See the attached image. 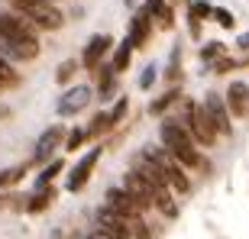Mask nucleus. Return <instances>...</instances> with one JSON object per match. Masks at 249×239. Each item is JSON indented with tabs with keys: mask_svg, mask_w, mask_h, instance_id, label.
<instances>
[{
	"mask_svg": "<svg viewBox=\"0 0 249 239\" xmlns=\"http://www.w3.org/2000/svg\"><path fill=\"white\" fill-rule=\"evenodd\" d=\"M0 39L10 49V62H36L39 52H42L39 29L13 10H0Z\"/></svg>",
	"mask_w": 249,
	"mask_h": 239,
	"instance_id": "nucleus-1",
	"label": "nucleus"
},
{
	"mask_svg": "<svg viewBox=\"0 0 249 239\" xmlns=\"http://www.w3.org/2000/svg\"><path fill=\"white\" fill-rule=\"evenodd\" d=\"M159 139H162V146H165L188 171H207V158H204L201 146H197V142L191 139V133L178 123V117H165L162 120Z\"/></svg>",
	"mask_w": 249,
	"mask_h": 239,
	"instance_id": "nucleus-2",
	"label": "nucleus"
},
{
	"mask_svg": "<svg viewBox=\"0 0 249 239\" xmlns=\"http://www.w3.org/2000/svg\"><path fill=\"white\" fill-rule=\"evenodd\" d=\"M133 171H136L142 181L149 184V197H152V207H156V213H162L165 220H175L178 217V204H175V191L168 188V181L162 178V171H159L149 158H142L136 152V158H133Z\"/></svg>",
	"mask_w": 249,
	"mask_h": 239,
	"instance_id": "nucleus-3",
	"label": "nucleus"
},
{
	"mask_svg": "<svg viewBox=\"0 0 249 239\" xmlns=\"http://www.w3.org/2000/svg\"><path fill=\"white\" fill-rule=\"evenodd\" d=\"M139 155L149 158V162L162 171V178L168 181V188H172L175 194H181V197L191 194V175H188V168L181 165V162H178L162 142H159V146H156V142H152V146H142V149H139Z\"/></svg>",
	"mask_w": 249,
	"mask_h": 239,
	"instance_id": "nucleus-4",
	"label": "nucleus"
},
{
	"mask_svg": "<svg viewBox=\"0 0 249 239\" xmlns=\"http://www.w3.org/2000/svg\"><path fill=\"white\" fill-rule=\"evenodd\" d=\"M178 123L191 133V139L197 142V146H217V139H220V133L213 129L211 117L204 113L201 103H194V101H181V110H178Z\"/></svg>",
	"mask_w": 249,
	"mask_h": 239,
	"instance_id": "nucleus-5",
	"label": "nucleus"
},
{
	"mask_svg": "<svg viewBox=\"0 0 249 239\" xmlns=\"http://www.w3.org/2000/svg\"><path fill=\"white\" fill-rule=\"evenodd\" d=\"M13 13L33 23V26L42 33H55V29L65 26V13L55 7V3H49V0H23V3H13Z\"/></svg>",
	"mask_w": 249,
	"mask_h": 239,
	"instance_id": "nucleus-6",
	"label": "nucleus"
},
{
	"mask_svg": "<svg viewBox=\"0 0 249 239\" xmlns=\"http://www.w3.org/2000/svg\"><path fill=\"white\" fill-rule=\"evenodd\" d=\"M104 207H110L113 213H120L123 220H129V226L139 220H146V213H142V207H139L136 201H133V194L126 191V188H110V191L104 194Z\"/></svg>",
	"mask_w": 249,
	"mask_h": 239,
	"instance_id": "nucleus-7",
	"label": "nucleus"
},
{
	"mask_svg": "<svg viewBox=\"0 0 249 239\" xmlns=\"http://www.w3.org/2000/svg\"><path fill=\"white\" fill-rule=\"evenodd\" d=\"M101 155H104V149L101 146H94L91 152H84L81 158H78V165L68 171V191L71 194H78V191H84V184L91 181V175H94V168H97V162H101Z\"/></svg>",
	"mask_w": 249,
	"mask_h": 239,
	"instance_id": "nucleus-8",
	"label": "nucleus"
},
{
	"mask_svg": "<svg viewBox=\"0 0 249 239\" xmlns=\"http://www.w3.org/2000/svg\"><path fill=\"white\" fill-rule=\"evenodd\" d=\"M201 107H204V113L211 117L213 129H217L220 136H230L233 133V117H230V107H227V101H223L220 94L207 91V97L201 101Z\"/></svg>",
	"mask_w": 249,
	"mask_h": 239,
	"instance_id": "nucleus-9",
	"label": "nucleus"
},
{
	"mask_svg": "<svg viewBox=\"0 0 249 239\" xmlns=\"http://www.w3.org/2000/svg\"><path fill=\"white\" fill-rule=\"evenodd\" d=\"M65 139H68V129L65 126H49L42 136L36 139V149H33V162L36 165H49L52 162V155H55V149L58 146H65Z\"/></svg>",
	"mask_w": 249,
	"mask_h": 239,
	"instance_id": "nucleus-10",
	"label": "nucleus"
},
{
	"mask_svg": "<svg viewBox=\"0 0 249 239\" xmlns=\"http://www.w3.org/2000/svg\"><path fill=\"white\" fill-rule=\"evenodd\" d=\"M91 101H94V91L88 87V84H71V87L58 97L55 110H58V117H78Z\"/></svg>",
	"mask_w": 249,
	"mask_h": 239,
	"instance_id": "nucleus-11",
	"label": "nucleus"
},
{
	"mask_svg": "<svg viewBox=\"0 0 249 239\" xmlns=\"http://www.w3.org/2000/svg\"><path fill=\"white\" fill-rule=\"evenodd\" d=\"M94 220H97V226H101L110 239H133V226H129V220H123L120 213H113L110 207H104V204L97 207Z\"/></svg>",
	"mask_w": 249,
	"mask_h": 239,
	"instance_id": "nucleus-12",
	"label": "nucleus"
},
{
	"mask_svg": "<svg viewBox=\"0 0 249 239\" xmlns=\"http://www.w3.org/2000/svg\"><path fill=\"white\" fill-rule=\"evenodd\" d=\"M113 49V39L107 36V33H94L91 39H88V46H84L81 52V68H88V71H97L104 62V55Z\"/></svg>",
	"mask_w": 249,
	"mask_h": 239,
	"instance_id": "nucleus-13",
	"label": "nucleus"
},
{
	"mask_svg": "<svg viewBox=\"0 0 249 239\" xmlns=\"http://www.w3.org/2000/svg\"><path fill=\"white\" fill-rule=\"evenodd\" d=\"M223 101L230 107V117H249V84L246 81H233L223 94Z\"/></svg>",
	"mask_w": 249,
	"mask_h": 239,
	"instance_id": "nucleus-14",
	"label": "nucleus"
},
{
	"mask_svg": "<svg viewBox=\"0 0 249 239\" xmlns=\"http://www.w3.org/2000/svg\"><path fill=\"white\" fill-rule=\"evenodd\" d=\"M142 13H146V17L152 19V26H159V29L175 26V10H172L168 0H146V3H142Z\"/></svg>",
	"mask_w": 249,
	"mask_h": 239,
	"instance_id": "nucleus-15",
	"label": "nucleus"
},
{
	"mask_svg": "<svg viewBox=\"0 0 249 239\" xmlns=\"http://www.w3.org/2000/svg\"><path fill=\"white\" fill-rule=\"evenodd\" d=\"M152 29H156V26H152V19H149L142 10H136V17L129 19V36L126 39L133 42V49H142L149 42V36H152Z\"/></svg>",
	"mask_w": 249,
	"mask_h": 239,
	"instance_id": "nucleus-16",
	"label": "nucleus"
},
{
	"mask_svg": "<svg viewBox=\"0 0 249 239\" xmlns=\"http://www.w3.org/2000/svg\"><path fill=\"white\" fill-rule=\"evenodd\" d=\"M113 94H117V71L110 65H104V68H97V97L110 101Z\"/></svg>",
	"mask_w": 249,
	"mask_h": 239,
	"instance_id": "nucleus-17",
	"label": "nucleus"
},
{
	"mask_svg": "<svg viewBox=\"0 0 249 239\" xmlns=\"http://www.w3.org/2000/svg\"><path fill=\"white\" fill-rule=\"evenodd\" d=\"M52 204H55V188H39V191L29 194L26 213H42L46 207H52Z\"/></svg>",
	"mask_w": 249,
	"mask_h": 239,
	"instance_id": "nucleus-18",
	"label": "nucleus"
},
{
	"mask_svg": "<svg viewBox=\"0 0 249 239\" xmlns=\"http://www.w3.org/2000/svg\"><path fill=\"white\" fill-rule=\"evenodd\" d=\"M133 52H136V49H133V42H129V39H123L120 46L113 49V55H110V68L117 74H123L129 68V62H133Z\"/></svg>",
	"mask_w": 249,
	"mask_h": 239,
	"instance_id": "nucleus-19",
	"label": "nucleus"
},
{
	"mask_svg": "<svg viewBox=\"0 0 249 239\" xmlns=\"http://www.w3.org/2000/svg\"><path fill=\"white\" fill-rule=\"evenodd\" d=\"M178 101H181V87H168L162 97H156V101L149 103V113H152V117H165V110L175 107Z\"/></svg>",
	"mask_w": 249,
	"mask_h": 239,
	"instance_id": "nucleus-20",
	"label": "nucleus"
},
{
	"mask_svg": "<svg viewBox=\"0 0 249 239\" xmlns=\"http://www.w3.org/2000/svg\"><path fill=\"white\" fill-rule=\"evenodd\" d=\"M13 87H19V71L10 58L0 55V91H13Z\"/></svg>",
	"mask_w": 249,
	"mask_h": 239,
	"instance_id": "nucleus-21",
	"label": "nucleus"
},
{
	"mask_svg": "<svg viewBox=\"0 0 249 239\" xmlns=\"http://www.w3.org/2000/svg\"><path fill=\"white\" fill-rule=\"evenodd\" d=\"M26 171H29L26 162H23V165H13V168H3V171H0V191H10V188H17V184L26 178Z\"/></svg>",
	"mask_w": 249,
	"mask_h": 239,
	"instance_id": "nucleus-22",
	"label": "nucleus"
},
{
	"mask_svg": "<svg viewBox=\"0 0 249 239\" xmlns=\"http://www.w3.org/2000/svg\"><path fill=\"white\" fill-rule=\"evenodd\" d=\"M62 171H65V162H62V158H52V162H49V165L39 171V178H36V191H39V188H52V181H55Z\"/></svg>",
	"mask_w": 249,
	"mask_h": 239,
	"instance_id": "nucleus-23",
	"label": "nucleus"
},
{
	"mask_svg": "<svg viewBox=\"0 0 249 239\" xmlns=\"http://www.w3.org/2000/svg\"><path fill=\"white\" fill-rule=\"evenodd\" d=\"M181 78V46L172 49V55H168V65H165V81L175 87V81Z\"/></svg>",
	"mask_w": 249,
	"mask_h": 239,
	"instance_id": "nucleus-24",
	"label": "nucleus"
},
{
	"mask_svg": "<svg viewBox=\"0 0 249 239\" xmlns=\"http://www.w3.org/2000/svg\"><path fill=\"white\" fill-rule=\"evenodd\" d=\"M84 142H88V126H74V129H68V139H65V149H68V152H78Z\"/></svg>",
	"mask_w": 249,
	"mask_h": 239,
	"instance_id": "nucleus-25",
	"label": "nucleus"
},
{
	"mask_svg": "<svg viewBox=\"0 0 249 239\" xmlns=\"http://www.w3.org/2000/svg\"><path fill=\"white\" fill-rule=\"evenodd\" d=\"M107 129H110V120H107V113H97V117L88 123V139H101Z\"/></svg>",
	"mask_w": 249,
	"mask_h": 239,
	"instance_id": "nucleus-26",
	"label": "nucleus"
},
{
	"mask_svg": "<svg viewBox=\"0 0 249 239\" xmlns=\"http://www.w3.org/2000/svg\"><path fill=\"white\" fill-rule=\"evenodd\" d=\"M220 58H227V46L223 42H207L201 49V62H220Z\"/></svg>",
	"mask_w": 249,
	"mask_h": 239,
	"instance_id": "nucleus-27",
	"label": "nucleus"
},
{
	"mask_svg": "<svg viewBox=\"0 0 249 239\" xmlns=\"http://www.w3.org/2000/svg\"><path fill=\"white\" fill-rule=\"evenodd\" d=\"M78 74V58H68V62L58 65V71H55V81L58 84H71V78Z\"/></svg>",
	"mask_w": 249,
	"mask_h": 239,
	"instance_id": "nucleus-28",
	"label": "nucleus"
},
{
	"mask_svg": "<svg viewBox=\"0 0 249 239\" xmlns=\"http://www.w3.org/2000/svg\"><path fill=\"white\" fill-rule=\"evenodd\" d=\"M126 110H129V97H117V103H113L110 110H107V120H110V129L120 123L123 117H126Z\"/></svg>",
	"mask_w": 249,
	"mask_h": 239,
	"instance_id": "nucleus-29",
	"label": "nucleus"
},
{
	"mask_svg": "<svg viewBox=\"0 0 249 239\" xmlns=\"http://www.w3.org/2000/svg\"><path fill=\"white\" fill-rule=\"evenodd\" d=\"M188 17H194V19H211V17H213V7L207 3V0H191Z\"/></svg>",
	"mask_w": 249,
	"mask_h": 239,
	"instance_id": "nucleus-30",
	"label": "nucleus"
},
{
	"mask_svg": "<svg viewBox=\"0 0 249 239\" xmlns=\"http://www.w3.org/2000/svg\"><path fill=\"white\" fill-rule=\"evenodd\" d=\"M156 78H159V68H156V62H152V65H146V68H142V74H139V87H142V91H149V87L156 84Z\"/></svg>",
	"mask_w": 249,
	"mask_h": 239,
	"instance_id": "nucleus-31",
	"label": "nucleus"
},
{
	"mask_svg": "<svg viewBox=\"0 0 249 239\" xmlns=\"http://www.w3.org/2000/svg\"><path fill=\"white\" fill-rule=\"evenodd\" d=\"M213 19H217L223 29H233V26H236V17H233L230 10H223V7H213Z\"/></svg>",
	"mask_w": 249,
	"mask_h": 239,
	"instance_id": "nucleus-32",
	"label": "nucleus"
},
{
	"mask_svg": "<svg viewBox=\"0 0 249 239\" xmlns=\"http://www.w3.org/2000/svg\"><path fill=\"white\" fill-rule=\"evenodd\" d=\"M236 65H243V62H233V58H220V62L213 65V71L223 74V71H230V68H236Z\"/></svg>",
	"mask_w": 249,
	"mask_h": 239,
	"instance_id": "nucleus-33",
	"label": "nucleus"
},
{
	"mask_svg": "<svg viewBox=\"0 0 249 239\" xmlns=\"http://www.w3.org/2000/svg\"><path fill=\"white\" fill-rule=\"evenodd\" d=\"M84 239H110V236H107V233H104L101 226H94L91 233H84Z\"/></svg>",
	"mask_w": 249,
	"mask_h": 239,
	"instance_id": "nucleus-34",
	"label": "nucleus"
},
{
	"mask_svg": "<svg viewBox=\"0 0 249 239\" xmlns=\"http://www.w3.org/2000/svg\"><path fill=\"white\" fill-rule=\"evenodd\" d=\"M188 23H191V36H201V19L188 17Z\"/></svg>",
	"mask_w": 249,
	"mask_h": 239,
	"instance_id": "nucleus-35",
	"label": "nucleus"
},
{
	"mask_svg": "<svg viewBox=\"0 0 249 239\" xmlns=\"http://www.w3.org/2000/svg\"><path fill=\"white\" fill-rule=\"evenodd\" d=\"M236 46H240V49H246V52H249V33H243V36L236 39Z\"/></svg>",
	"mask_w": 249,
	"mask_h": 239,
	"instance_id": "nucleus-36",
	"label": "nucleus"
},
{
	"mask_svg": "<svg viewBox=\"0 0 249 239\" xmlns=\"http://www.w3.org/2000/svg\"><path fill=\"white\" fill-rule=\"evenodd\" d=\"M7 3H10V7H13V3H23V0H7Z\"/></svg>",
	"mask_w": 249,
	"mask_h": 239,
	"instance_id": "nucleus-37",
	"label": "nucleus"
},
{
	"mask_svg": "<svg viewBox=\"0 0 249 239\" xmlns=\"http://www.w3.org/2000/svg\"><path fill=\"white\" fill-rule=\"evenodd\" d=\"M168 3H178V0H168Z\"/></svg>",
	"mask_w": 249,
	"mask_h": 239,
	"instance_id": "nucleus-38",
	"label": "nucleus"
},
{
	"mask_svg": "<svg viewBox=\"0 0 249 239\" xmlns=\"http://www.w3.org/2000/svg\"><path fill=\"white\" fill-rule=\"evenodd\" d=\"M243 65H249V58H246V62H243Z\"/></svg>",
	"mask_w": 249,
	"mask_h": 239,
	"instance_id": "nucleus-39",
	"label": "nucleus"
}]
</instances>
